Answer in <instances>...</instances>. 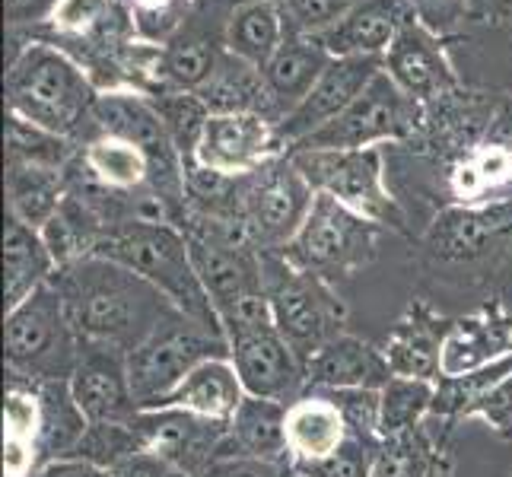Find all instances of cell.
<instances>
[{
	"instance_id": "obj_1",
	"label": "cell",
	"mask_w": 512,
	"mask_h": 477,
	"mask_svg": "<svg viewBox=\"0 0 512 477\" xmlns=\"http://www.w3.org/2000/svg\"><path fill=\"white\" fill-rule=\"evenodd\" d=\"M58 287L70 325L86 344L134 353L175 309L144 277L105 258H83L58 268Z\"/></svg>"
},
{
	"instance_id": "obj_2",
	"label": "cell",
	"mask_w": 512,
	"mask_h": 477,
	"mask_svg": "<svg viewBox=\"0 0 512 477\" xmlns=\"http://www.w3.org/2000/svg\"><path fill=\"white\" fill-rule=\"evenodd\" d=\"M96 83L90 70L80 67L64 48L48 42H32L13 55L7 70V112L45 128L58 137L77 140L83 121H93Z\"/></svg>"
},
{
	"instance_id": "obj_3",
	"label": "cell",
	"mask_w": 512,
	"mask_h": 477,
	"mask_svg": "<svg viewBox=\"0 0 512 477\" xmlns=\"http://www.w3.org/2000/svg\"><path fill=\"white\" fill-rule=\"evenodd\" d=\"M90 258L115 261L121 268L140 274L160 290L169 303L207 325H217V312L201 284L188 252V239L179 226L169 223H125L102 236ZM223 331V328H220Z\"/></svg>"
},
{
	"instance_id": "obj_4",
	"label": "cell",
	"mask_w": 512,
	"mask_h": 477,
	"mask_svg": "<svg viewBox=\"0 0 512 477\" xmlns=\"http://www.w3.org/2000/svg\"><path fill=\"white\" fill-rule=\"evenodd\" d=\"M261 264L274 325L306 369L315 353L347 331V306L325 277L293 268L280 252H261Z\"/></svg>"
},
{
	"instance_id": "obj_5",
	"label": "cell",
	"mask_w": 512,
	"mask_h": 477,
	"mask_svg": "<svg viewBox=\"0 0 512 477\" xmlns=\"http://www.w3.org/2000/svg\"><path fill=\"white\" fill-rule=\"evenodd\" d=\"M4 347L10 379L70 382L80 360V338L55 284H45L7 312Z\"/></svg>"
},
{
	"instance_id": "obj_6",
	"label": "cell",
	"mask_w": 512,
	"mask_h": 477,
	"mask_svg": "<svg viewBox=\"0 0 512 477\" xmlns=\"http://www.w3.org/2000/svg\"><path fill=\"white\" fill-rule=\"evenodd\" d=\"M217 357H229L223 331L201 318L175 312L134 353H128V376L137 408H156L191 369Z\"/></svg>"
},
{
	"instance_id": "obj_7",
	"label": "cell",
	"mask_w": 512,
	"mask_h": 477,
	"mask_svg": "<svg viewBox=\"0 0 512 477\" xmlns=\"http://www.w3.org/2000/svg\"><path fill=\"white\" fill-rule=\"evenodd\" d=\"M293 166L306 175V182L331 194L334 201L350 207L353 214L366 217L382 229L408 233V217H404L395 194L385 188V159L382 147H360V150H293L287 153Z\"/></svg>"
},
{
	"instance_id": "obj_8",
	"label": "cell",
	"mask_w": 512,
	"mask_h": 477,
	"mask_svg": "<svg viewBox=\"0 0 512 477\" xmlns=\"http://www.w3.org/2000/svg\"><path fill=\"white\" fill-rule=\"evenodd\" d=\"M382 226L353 214L350 207L334 201L331 194L315 191V201L306 223L290 239L284 255L293 268L319 274L328 284L341 277H353L376 258Z\"/></svg>"
},
{
	"instance_id": "obj_9",
	"label": "cell",
	"mask_w": 512,
	"mask_h": 477,
	"mask_svg": "<svg viewBox=\"0 0 512 477\" xmlns=\"http://www.w3.org/2000/svg\"><path fill=\"white\" fill-rule=\"evenodd\" d=\"M423 109L427 105L404 93L382 67L331 125L315 131L293 150H360L382 147L388 140H411L423 121Z\"/></svg>"
},
{
	"instance_id": "obj_10",
	"label": "cell",
	"mask_w": 512,
	"mask_h": 477,
	"mask_svg": "<svg viewBox=\"0 0 512 477\" xmlns=\"http://www.w3.org/2000/svg\"><path fill=\"white\" fill-rule=\"evenodd\" d=\"M315 188L284 153L242 179V217L258 252H284L306 223Z\"/></svg>"
},
{
	"instance_id": "obj_11",
	"label": "cell",
	"mask_w": 512,
	"mask_h": 477,
	"mask_svg": "<svg viewBox=\"0 0 512 477\" xmlns=\"http://www.w3.org/2000/svg\"><path fill=\"white\" fill-rule=\"evenodd\" d=\"M140 452L156 455L182 477H204L226 462L229 420L198 417L182 408H144L134 417Z\"/></svg>"
},
{
	"instance_id": "obj_12",
	"label": "cell",
	"mask_w": 512,
	"mask_h": 477,
	"mask_svg": "<svg viewBox=\"0 0 512 477\" xmlns=\"http://www.w3.org/2000/svg\"><path fill=\"white\" fill-rule=\"evenodd\" d=\"M512 239V198L487 204H452L427 226L423 245L443 264H478Z\"/></svg>"
},
{
	"instance_id": "obj_13",
	"label": "cell",
	"mask_w": 512,
	"mask_h": 477,
	"mask_svg": "<svg viewBox=\"0 0 512 477\" xmlns=\"http://www.w3.org/2000/svg\"><path fill=\"white\" fill-rule=\"evenodd\" d=\"M284 153L274 118L261 112H226L207 118L194 159L229 179H245Z\"/></svg>"
},
{
	"instance_id": "obj_14",
	"label": "cell",
	"mask_w": 512,
	"mask_h": 477,
	"mask_svg": "<svg viewBox=\"0 0 512 477\" xmlns=\"http://www.w3.org/2000/svg\"><path fill=\"white\" fill-rule=\"evenodd\" d=\"M229 344V360L245 385V395L293 404L306 395V369L296 360L290 344L280 338L274 322L239 331Z\"/></svg>"
},
{
	"instance_id": "obj_15",
	"label": "cell",
	"mask_w": 512,
	"mask_h": 477,
	"mask_svg": "<svg viewBox=\"0 0 512 477\" xmlns=\"http://www.w3.org/2000/svg\"><path fill=\"white\" fill-rule=\"evenodd\" d=\"M382 67H385L382 58H334L325 67V74L315 80L309 96L280 118L277 137H280V144H284V150L290 153L293 147L303 144L306 137L331 125V121L366 90V83L373 80Z\"/></svg>"
},
{
	"instance_id": "obj_16",
	"label": "cell",
	"mask_w": 512,
	"mask_h": 477,
	"mask_svg": "<svg viewBox=\"0 0 512 477\" xmlns=\"http://www.w3.org/2000/svg\"><path fill=\"white\" fill-rule=\"evenodd\" d=\"M70 392L90 423H128L137 401L128 376V353L80 341V360L70 376Z\"/></svg>"
},
{
	"instance_id": "obj_17",
	"label": "cell",
	"mask_w": 512,
	"mask_h": 477,
	"mask_svg": "<svg viewBox=\"0 0 512 477\" xmlns=\"http://www.w3.org/2000/svg\"><path fill=\"white\" fill-rule=\"evenodd\" d=\"M455 318L436 312L427 299H411L404 315L392 325L382 353L395 376L436 382L443 376V350Z\"/></svg>"
},
{
	"instance_id": "obj_18",
	"label": "cell",
	"mask_w": 512,
	"mask_h": 477,
	"mask_svg": "<svg viewBox=\"0 0 512 477\" xmlns=\"http://www.w3.org/2000/svg\"><path fill=\"white\" fill-rule=\"evenodd\" d=\"M382 61L401 90L423 105L449 96L458 86L455 67L446 55L443 39L420 20L408 23L398 32V39L385 51Z\"/></svg>"
},
{
	"instance_id": "obj_19",
	"label": "cell",
	"mask_w": 512,
	"mask_h": 477,
	"mask_svg": "<svg viewBox=\"0 0 512 477\" xmlns=\"http://www.w3.org/2000/svg\"><path fill=\"white\" fill-rule=\"evenodd\" d=\"M201 284L214 312H226L249 296L264 293V264L255 245H229L214 239L185 236Z\"/></svg>"
},
{
	"instance_id": "obj_20",
	"label": "cell",
	"mask_w": 512,
	"mask_h": 477,
	"mask_svg": "<svg viewBox=\"0 0 512 477\" xmlns=\"http://www.w3.org/2000/svg\"><path fill=\"white\" fill-rule=\"evenodd\" d=\"M414 20L411 0H360L319 39L334 58H385L398 32Z\"/></svg>"
},
{
	"instance_id": "obj_21",
	"label": "cell",
	"mask_w": 512,
	"mask_h": 477,
	"mask_svg": "<svg viewBox=\"0 0 512 477\" xmlns=\"http://www.w3.org/2000/svg\"><path fill=\"white\" fill-rule=\"evenodd\" d=\"M512 357V309L503 299L487 303L452 322L443 350V376H465L471 369Z\"/></svg>"
},
{
	"instance_id": "obj_22",
	"label": "cell",
	"mask_w": 512,
	"mask_h": 477,
	"mask_svg": "<svg viewBox=\"0 0 512 477\" xmlns=\"http://www.w3.org/2000/svg\"><path fill=\"white\" fill-rule=\"evenodd\" d=\"M382 347H373L357 334H338L306 363V392H344V388H379L392 379Z\"/></svg>"
},
{
	"instance_id": "obj_23",
	"label": "cell",
	"mask_w": 512,
	"mask_h": 477,
	"mask_svg": "<svg viewBox=\"0 0 512 477\" xmlns=\"http://www.w3.org/2000/svg\"><path fill=\"white\" fill-rule=\"evenodd\" d=\"M331 61H334V55L322 45L319 35L290 29L284 45L277 48V55L261 67L264 86H268L271 102L280 109V118L309 96L315 80L325 74V67Z\"/></svg>"
},
{
	"instance_id": "obj_24",
	"label": "cell",
	"mask_w": 512,
	"mask_h": 477,
	"mask_svg": "<svg viewBox=\"0 0 512 477\" xmlns=\"http://www.w3.org/2000/svg\"><path fill=\"white\" fill-rule=\"evenodd\" d=\"M287 408L290 404L245 395L233 420H229L226 458H245V462H264V465H290Z\"/></svg>"
},
{
	"instance_id": "obj_25",
	"label": "cell",
	"mask_w": 512,
	"mask_h": 477,
	"mask_svg": "<svg viewBox=\"0 0 512 477\" xmlns=\"http://www.w3.org/2000/svg\"><path fill=\"white\" fill-rule=\"evenodd\" d=\"M42 471V398L39 385L7 376L4 401V477Z\"/></svg>"
},
{
	"instance_id": "obj_26",
	"label": "cell",
	"mask_w": 512,
	"mask_h": 477,
	"mask_svg": "<svg viewBox=\"0 0 512 477\" xmlns=\"http://www.w3.org/2000/svg\"><path fill=\"white\" fill-rule=\"evenodd\" d=\"M347 420L325 392H306L287 408V449L290 465L319 462L347 443Z\"/></svg>"
},
{
	"instance_id": "obj_27",
	"label": "cell",
	"mask_w": 512,
	"mask_h": 477,
	"mask_svg": "<svg viewBox=\"0 0 512 477\" xmlns=\"http://www.w3.org/2000/svg\"><path fill=\"white\" fill-rule=\"evenodd\" d=\"M245 401V385L229 357L207 360L175 385L156 408H182L210 420H233L236 408Z\"/></svg>"
},
{
	"instance_id": "obj_28",
	"label": "cell",
	"mask_w": 512,
	"mask_h": 477,
	"mask_svg": "<svg viewBox=\"0 0 512 477\" xmlns=\"http://www.w3.org/2000/svg\"><path fill=\"white\" fill-rule=\"evenodd\" d=\"M58 274V264L51 258L48 245L39 229L26 226L7 214V233H4V296L7 312L23 306L26 299L51 284V277Z\"/></svg>"
},
{
	"instance_id": "obj_29",
	"label": "cell",
	"mask_w": 512,
	"mask_h": 477,
	"mask_svg": "<svg viewBox=\"0 0 512 477\" xmlns=\"http://www.w3.org/2000/svg\"><path fill=\"white\" fill-rule=\"evenodd\" d=\"M455 204H487L512 198V150L497 140H478L455 159L449 172Z\"/></svg>"
},
{
	"instance_id": "obj_30",
	"label": "cell",
	"mask_w": 512,
	"mask_h": 477,
	"mask_svg": "<svg viewBox=\"0 0 512 477\" xmlns=\"http://www.w3.org/2000/svg\"><path fill=\"white\" fill-rule=\"evenodd\" d=\"M287 35L290 23L277 0H239L226 20V51L261 70Z\"/></svg>"
},
{
	"instance_id": "obj_31",
	"label": "cell",
	"mask_w": 512,
	"mask_h": 477,
	"mask_svg": "<svg viewBox=\"0 0 512 477\" xmlns=\"http://www.w3.org/2000/svg\"><path fill=\"white\" fill-rule=\"evenodd\" d=\"M67 198V169L7 159V214L42 229Z\"/></svg>"
},
{
	"instance_id": "obj_32",
	"label": "cell",
	"mask_w": 512,
	"mask_h": 477,
	"mask_svg": "<svg viewBox=\"0 0 512 477\" xmlns=\"http://www.w3.org/2000/svg\"><path fill=\"white\" fill-rule=\"evenodd\" d=\"M80 163L93 179L118 194H131L150 185L153 163L150 156L125 137L99 134L80 147Z\"/></svg>"
},
{
	"instance_id": "obj_33",
	"label": "cell",
	"mask_w": 512,
	"mask_h": 477,
	"mask_svg": "<svg viewBox=\"0 0 512 477\" xmlns=\"http://www.w3.org/2000/svg\"><path fill=\"white\" fill-rule=\"evenodd\" d=\"M201 102L210 109V115H226V112H261L271 118V93L264 86L261 70L249 61L223 51V58L201 90Z\"/></svg>"
},
{
	"instance_id": "obj_34",
	"label": "cell",
	"mask_w": 512,
	"mask_h": 477,
	"mask_svg": "<svg viewBox=\"0 0 512 477\" xmlns=\"http://www.w3.org/2000/svg\"><path fill=\"white\" fill-rule=\"evenodd\" d=\"M446 474H449L446 446L436 443L427 423L382 439L376 449L373 477H446Z\"/></svg>"
},
{
	"instance_id": "obj_35",
	"label": "cell",
	"mask_w": 512,
	"mask_h": 477,
	"mask_svg": "<svg viewBox=\"0 0 512 477\" xmlns=\"http://www.w3.org/2000/svg\"><path fill=\"white\" fill-rule=\"evenodd\" d=\"M42 398V468L48 462L74 455L80 439L90 430V420L74 401L70 382H35Z\"/></svg>"
},
{
	"instance_id": "obj_36",
	"label": "cell",
	"mask_w": 512,
	"mask_h": 477,
	"mask_svg": "<svg viewBox=\"0 0 512 477\" xmlns=\"http://www.w3.org/2000/svg\"><path fill=\"white\" fill-rule=\"evenodd\" d=\"M48 20L61 35L96 42L102 48H121L128 42L121 35L128 20L118 0H55L48 10Z\"/></svg>"
},
{
	"instance_id": "obj_37",
	"label": "cell",
	"mask_w": 512,
	"mask_h": 477,
	"mask_svg": "<svg viewBox=\"0 0 512 477\" xmlns=\"http://www.w3.org/2000/svg\"><path fill=\"white\" fill-rule=\"evenodd\" d=\"M436 382L392 376L379 388V433L382 439L414 430L433 417Z\"/></svg>"
},
{
	"instance_id": "obj_38",
	"label": "cell",
	"mask_w": 512,
	"mask_h": 477,
	"mask_svg": "<svg viewBox=\"0 0 512 477\" xmlns=\"http://www.w3.org/2000/svg\"><path fill=\"white\" fill-rule=\"evenodd\" d=\"M150 102H153V109L160 112L166 134L172 140V147L179 150L182 163L185 159H194L204 137V128H207V118H210V109L201 102V96L185 93V90H160L150 96Z\"/></svg>"
},
{
	"instance_id": "obj_39",
	"label": "cell",
	"mask_w": 512,
	"mask_h": 477,
	"mask_svg": "<svg viewBox=\"0 0 512 477\" xmlns=\"http://www.w3.org/2000/svg\"><path fill=\"white\" fill-rule=\"evenodd\" d=\"M7 159H13V163H39V166L67 169L77 159V144L45 128H35L29 121L7 112Z\"/></svg>"
},
{
	"instance_id": "obj_40",
	"label": "cell",
	"mask_w": 512,
	"mask_h": 477,
	"mask_svg": "<svg viewBox=\"0 0 512 477\" xmlns=\"http://www.w3.org/2000/svg\"><path fill=\"white\" fill-rule=\"evenodd\" d=\"M220 58H223V51L217 45H210L207 39L172 42L163 55V90L198 93L201 86L214 77Z\"/></svg>"
},
{
	"instance_id": "obj_41",
	"label": "cell",
	"mask_w": 512,
	"mask_h": 477,
	"mask_svg": "<svg viewBox=\"0 0 512 477\" xmlns=\"http://www.w3.org/2000/svg\"><path fill=\"white\" fill-rule=\"evenodd\" d=\"M137 452H140V443H137V433H134V420H128V423H90V430H86L80 446L74 449L77 458L96 462L109 471Z\"/></svg>"
},
{
	"instance_id": "obj_42",
	"label": "cell",
	"mask_w": 512,
	"mask_h": 477,
	"mask_svg": "<svg viewBox=\"0 0 512 477\" xmlns=\"http://www.w3.org/2000/svg\"><path fill=\"white\" fill-rule=\"evenodd\" d=\"M379 443H366L360 436H347V443L319 462L290 465L296 477H373Z\"/></svg>"
},
{
	"instance_id": "obj_43",
	"label": "cell",
	"mask_w": 512,
	"mask_h": 477,
	"mask_svg": "<svg viewBox=\"0 0 512 477\" xmlns=\"http://www.w3.org/2000/svg\"><path fill=\"white\" fill-rule=\"evenodd\" d=\"M347 420L350 436H360L366 443H382L379 433V392L373 388H344V392H325Z\"/></svg>"
},
{
	"instance_id": "obj_44",
	"label": "cell",
	"mask_w": 512,
	"mask_h": 477,
	"mask_svg": "<svg viewBox=\"0 0 512 477\" xmlns=\"http://www.w3.org/2000/svg\"><path fill=\"white\" fill-rule=\"evenodd\" d=\"M280 10H284L287 23L293 32H309V35H322L341 20L347 10H353L360 0H277Z\"/></svg>"
},
{
	"instance_id": "obj_45",
	"label": "cell",
	"mask_w": 512,
	"mask_h": 477,
	"mask_svg": "<svg viewBox=\"0 0 512 477\" xmlns=\"http://www.w3.org/2000/svg\"><path fill=\"white\" fill-rule=\"evenodd\" d=\"M468 417H481L500 439L512 443V376H506L500 385H493L487 395L474 401L462 420Z\"/></svg>"
},
{
	"instance_id": "obj_46",
	"label": "cell",
	"mask_w": 512,
	"mask_h": 477,
	"mask_svg": "<svg viewBox=\"0 0 512 477\" xmlns=\"http://www.w3.org/2000/svg\"><path fill=\"white\" fill-rule=\"evenodd\" d=\"M411 7L417 13V20L439 35L443 29H452L455 23L465 20L468 0H411Z\"/></svg>"
},
{
	"instance_id": "obj_47",
	"label": "cell",
	"mask_w": 512,
	"mask_h": 477,
	"mask_svg": "<svg viewBox=\"0 0 512 477\" xmlns=\"http://www.w3.org/2000/svg\"><path fill=\"white\" fill-rule=\"evenodd\" d=\"M204 477H293L290 465H264V462H245V458H226Z\"/></svg>"
},
{
	"instance_id": "obj_48",
	"label": "cell",
	"mask_w": 512,
	"mask_h": 477,
	"mask_svg": "<svg viewBox=\"0 0 512 477\" xmlns=\"http://www.w3.org/2000/svg\"><path fill=\"white\" fill-rule=\"evenodd\" d=\"M112 474L115 477H182L179 471H172L166 462H160V458L150 452H137L125 458V462L112 468Z\"/></svg>"
},
{
	"instance_id": "obj_49",
	"label": "cell",
	"mask_w": 512,
	"mask_h": 477,
	"mask_svg": "<svg viewBox=\"0 0 512 477\" xmlns=\"http://www.w3.org/2000/svg\"><path fill=\"white\" fill-rule=\"evenodd\" d=\"M35 477H115V474L96 462H86V458L67 455V458H58V462H48Z\"/></svg>"
},
{
	"instance_id": "obj_50",
	"label": "cell",
	"mask_w": 512,
	"mask_h": 477,
	"mask_svg": "<svg viewBox=\"0 0 512 477\" xmlns=\"http://www.w3.org/2000/svg\"><path fill=\"white\" fill-rule=\"evenodd\" d=\"M484 140H497V144L512 150V102H506L503 109L493 115V121L487 125V137Z\"/></svg>"
},
{
	"instance_id": "obj_51",
	"label": "cell",
	"mask_w": 512,
	"mask_h": 477,
	"mask_svg": "<svg viewBox=\"0 0 512 477\" xmlns=\"http://www.w3.org/2000/svg\"><path fill=\"white\" fill-rule=\"evenodd\" d=\"M175 4V0H134V7L140 16H147V13H163Z\"/></svg>"
},
{
	"instance_id": "obj_52",
	"label": "cell",
	"mask_w": 512,
	"mask_h": 477,
	"mask_svg": "<svg viewBox=\"0 0 512 477\" xmlns=\"http://www.w3.org/2000/svg\"><path fill=\"white\" fill-rule=\"evenodd\" d=\"M32 7V0H7V10L13 13V16H20V13H26Z\"/></svg>"
},
{
	"instance_id": "obj_53",
	"label": "cell",
	"mask_w": 512,
	"mask_h": 477,
	"mask_svg": "<svg viewBox=\"0 0 512 477\" xmlns=\"http://www.w3.org/2000/svg\"><path fill=\"white\" fill-rule=\"evenodd\" d=\"M493 4H506V0H493Z\"/></svg>"
},
{
	"instance_id": "obj_54",
	"label": "cell",
	"mask_w": 512,
	"mask_h": 477,
	"mask_svg": "<svg viewBox=\"0 0 512 477\" xmlns=\"http://www.w3.org/2000/svg\"><path fill=\"white\" fill-rule=\"evenodd\" d=\"M293 477H296V474H293Z\"/></svg>"
}]
</instances>
